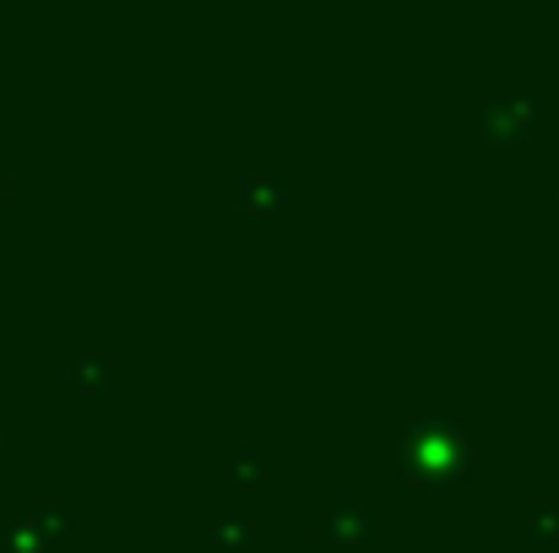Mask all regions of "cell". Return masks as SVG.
<instances>
[{"mask_svg": "<svg viewBox=\"0 0 559 553\" xmlns=\"http://www.w3.org/2000/svg\"><path fill=\"white\" fill-rule=\"evenodd\" d=\"M391 461L402 467L407 483H456L467 467V440L456 423H418L413 434H402Z\"/></svg>", "mask_w": 559, "mask_h": 553, "instance_id": "1", "label": "cell"}, {"mask_svg": "<svg viewBox=\"0 0 559 553\" xmlns=\"http://www.w3.org/2000/svg\"><path fill=\"white\" fill-rule=\"evenodd\" d=\"M321 538H332V543H354V538H359V543H370L374 521L354 505V500H337V505H332V521L321 527Z\"/></svg>", "mask_w": 559, "mask_h": 553, "instance_id": "2", "label": "cell"}, {"mask_svg": "<svg viewBox=\"0 0 559 553\" xmlns=\"http://www.w3.org/2000/svg\"><path fill=\"white\" fill-rule=\"evenodd\" d=\"M104 380H109V359H104L98 348H87L76 364H66V385H71V390H98Z\"/></svg>", "mask_w": 559, "mask_h": 553, "instance_id": "3", "label": "cell"}, {"mask_svg": "<svg viewBox=\"0 0 559 553\" xmlns=\"http://www.w3.org/2000/svg\"><path fill=\"white\" fill-rule=\"evenodd\" d=\"M0 445H5V423H0Z\"/></svg>", "mask_w": 559, "mask_h": 553, "instance_id": "6", "label": "cell"}, {"mask_svg": "<svg viewBox=\"0 0 559 553\" xmlns=\"http://www.w3.org/2000/svg\"><path fill=\"white\" fill-rule=\"evenodd\" d=\"M38 532L27 527V521H11V527H0V553H38Z\"/></svg>", "mask_w": 559, "mask_h": 553, "instance_id": "4", "label": "cell"}, {"mask_svg": "<svg viewBox=\"0 0 559 553\" xmlns=\"http://www.w3.org/2000/svg\"><path fill=\"white\" fill-rule=\"evenodd\" d=\"M250 538H255V532L245 527V516H223V521H217V543H250Z\"/></svg>", "mask_w": 559, "mask_h": 553, "instance_id": "5", "label": "cell"}]
</instances>
